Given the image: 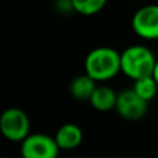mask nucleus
<instances>
[{"instance_id":"nucleus-1","label":"nucleus","mask_w":158,"mask_h":158,"mask_svg":"<svg viewBox=\"0 0 158 158\" xmlns=\"http://www.w3.org/2000/svg\"><path fill=\"white\" fill-rule=\"evenodd\" d=\"M121 72V53L111 47H97L85 58V74L96 82H107Z\"/></svg>"},{"instance_id":"nucleus-2","label":"nucleus","mask_w":158,"mask_h":158,"mask_svg":"<svg viewBox=\"0 0 158 158\" xmlns=\"http://www.w3.org/2000/svg\"><path fill=\"white\" fill-rule=\"evenodd\" d=\"M156 64L157 60L154 53L142 44L129 46L121 53V71L133 81L153 77Z\"/></svg>"},{"instance_id":"nucleus-3","label":"nucleus","mask_w":158,"mask_h":158,"mask_svg":"<svg viewBox=\"0 0 158 158\" xmlns=\"http://www.w3.org/2000/svg\"><path fill=\"white\" fill-rule=\"evenodd\" d=\"M0 131L10 142H24L29 136V118L19 108H7L0 115Z\"/></svg>"},{"instance_id":"nucleus-4","label":"nucleus","mask_w":158,"mask_h":158,"mask_svg":"<svg viewBox=\"0 0 158 158\" xmlns=\"http://www.w3.org/2000/svg\"><path fill=\"white\" fill-rule=\"evenodd\" d=\"M58 151L56 139L44 133L29 135L21 143L22 158H57Z\"/></svg>"},{"instance_id":"nucleus-5","label":"nucleus","mask_w":158,"mask_h":158,"mask_svg":"<svg viewBox=\"0 0 158 158\" xmlns=\"http://www.w3.org/2000/svg\"><path fill=\"white\" fill-rule=\"evenodd\" d=\"M133 32L144 40L158 39V4L140 7L132 18Z\"/></svg>"},{"instance_id":"nucleus-6","label":"nucleus","mask_w":158,"mask_h":158,"mask_svg":"<svg viewBox=\"0 0 158 158\" xmlns=\"http://www.w3.org/2000/svg\"><path fill=\"white\" fill-rule=\"evenodd\" d=\"M117 112L128 121H137L147 112V101H144L133 89H126L118 94Z\"/></svg>"},{"instance_id":"nucleus-7","label":"nucleus","mask_w":158,"mask_h":158,"mask_svg":"<svg viewBox=\"0 0 158 158\" xmlns=\"http://www.w3.org/2000/svg\"><path fill=\"white\" fill-rule=\"evenodd\" d=\"M54 139L60 150H74L82 143L83 133L75 123H65L57 131Z\"/></svg>"},{"instance_id":"nucleus-8","label":"nucleus","mask_w":158,"mask_h":158,"mask_svg":"<svg viewBox=\"0 0 158 158\" xmlns=\"http://www.w3.org/2000/svg\"><path fill=\"white\" fill-rule=\"evenodd\" d=\"M117 98L118 94L114 92V89H111L110 86H97L94 90V93L90 97V104L94 110L97 111H110V110L115 108L117 106Z\"/></svg>"},{"instance_id":"nucleus-9","label":"nucleus","mask_w":158,"mask_h":158,"mask_svg":"<svg viewBox=\"0 0 158 158\" xmlns=\"http://www.w3.org/2000/svg\"><path fill=\"white\" fill-rule=\"evenodd\" d=\"M96 81L92 79L87 74L79 75L71 82V94L74 98H77L79 101H85V100H90L92 94L96 90Z\"/></svg>"},{"instance_id":"nucleus-10","label":"nucleus","mask_w":158,"mask_h":158,"mask_svg":"<svg viewBox=\"0 0 158 158\" xmlns=\"http://www.w3.org/2000/svg\"><path fill=\"white\" fill-rule=\"evenodd\" d=\"M132 89H133L143 100L148 103V101H151L156 97V94L158 92V83L153 77H146V78L135 81V85Z\"/></svg>"},{"instance_id":"nucleus-11","label":"nucleus","mask_w":158,"mask_h":158,"mask_svg":"<svg viewBox=\"0 0 158 158\" xmlns=\"http://www.w3.org/2000/svg\"><path fill=\"white\" fill-rule=\"evenodd\" d=\"M107 0H72L74 11L81 15H94L104 8Z\"/></svg>"},{"instance_id":"nucleus-12","label":"nucleus","mask_w":158,"mask_h":158,"mask_svg":"<svg viewBox=\"0 0 158 158\" xmlns=\"http://www.w3.org/2000/svg\"><path fill=\"white\" fill-rule=\"evenodd\" d=\"M153 78L156 79V82L158 83V60H157V64H156V68H154V72H153Z\"/></svg>"},{"instance_id":"nucleus-13","label":"nucleus","mask_w":158,"mask_h":158,"mask_svg":"<svg viewBox=\"0 0 158 158\" xmlns=\"http://www.w3.org/2000/svg\"><path fill=\"white\" fill-rule=\"evenodd\" d=\"M77 158H86V157H77Z\"/></svg>"}]
</instances>
